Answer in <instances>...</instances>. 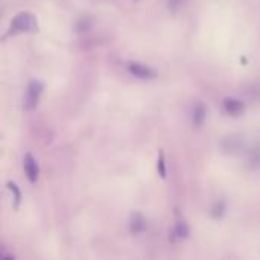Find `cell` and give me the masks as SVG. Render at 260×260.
Returning <instances> with one entry per match:
<instances>
[{"mask_svg":"<svg viewBox=\"0 0 260 260\" xmlns=\"http://www.w3.org/2000/svg\"><path fill=\"white\" fill-rule=\"evenodd\" d=\"M38 30V23L34 14L30 12H20L14 17L11 23V34L18 32H35Z\"/></svg>","mask_w":260,"mask_h":260,"instance_id":"6da1fadb","label":"cell"},{"mask_svg":"<svg viewBox=\"0 0 260 260\" xmlns=\"http://www.w3.org/2000/svg\"><path fill=\"white\" fill-rule=\"evenodd\" d=\"M43 90H44V84L41 81H32L27 85V93H26V99H24V108L27 111L37 108L40 98L43 94Z\"/></svg>","mask_w":260,"mask_h":260,"instance_id":"7a4b0ae2","label":"cell"},{"mask_svg":"<svg viewBox=\"0 0 260 260\" xmlns=\"http://www.w3.org/2000/svg\"><path fill=\"white\" fill-rule=\"evenodd\" d=\"M128 72L133 76L139 78V79H152V78L157 76V73H155V70L152 67H149V66L143 64V62H139V61L129 62L128 64Z\"/></svg>","mask_w":260,"mask_h":260,"instance_id":"3957f363","label":"cell"},{"mask_svg":"<svg viewBox=\"0 0 260 260\" xmlns=\"http://www.w3.org/2000/svg\"><path fill=\"white\" fill-rule=\"evenodd\" d=\"M23 166H24V172H26V177L30 183H37L38 180V175H40V168H38V163L37 160L32 157V154H26L24 158H23Z\"/></svg>","mask_w":260,"mask_h":260,"instance_id":"277c9868","label":"cell"},{"mask_svg":"<svg viewBox=\"0 0 260 260\" xmlns=\"http://www.w3.org/2000/svg\"><path fill=\"white\" fill-rule=\"evenodd\" d=\"M222 107H224L225 113L230 116H241L245 110L244 102L238 98H225L222 101Z\"/></svg>","mask_w":260,"mask_h":260,"instance_id":"5b68a950","label":"cell"},{"mask_svg":"<svg viewBox=\"0 0 260 260\" xmlns=\"http://www.w3.org/2000/svg\"><path fill=\"white\" fill-rule=\"evenodd\" d=\"M129 230L133 235H140L146 230V221L140 213H133L129 219Z\"/></svg>","mask_w":260,"mask_h":260,"instance_id":"8992f818","label":"cell"},{"mask_svg":"<svg viewBox=\"0 0 260 260\" xmlns=\"http://www.w3.org/2000/svg\"><path fill=\"white\" fill-rule=\"evenodd\" d=\"M244 140H242V137H238V136H232V137H227L225 140H224V143H222V146H224V149L227 151V152H238V151H241L242 148H244Z\"/></svg>","mask_w":260,"mask_h":260,"instance_id":"52a82bcc","label":"cell"},{"mask_svg":"<svg viewBox=\"0 0 260 260\" xmlns=\"http://www.w3.org/2000/svg\"><path fill=\"white\" fill-rule=\"evenodd\" d=\"M206 117H207V108L204 107V104H197L195 108H193V113H192V122L195 126H203V123L206 122Z\"/></svg>","mask_w":260,"mask_h":260,"instance_id":"ba28073f","label":"cell"},{"mask_svg":"<svg viewBox=\"0 0 260 260\" xmlns=\"http://www.w3.org/2000/svg\"><path fill=\"white\" fill-rule=\"evenodd\" d=\"M225 210H227L225 203H224V201H218V203L213 204V207H212V210H210V216H212L213 219H219V218H222V216L225 215Z\"/></svg>","mask_w":260,"mask_h":260,"instance_id":"9c48e42d","label":"cell"},{"mask_svg":"<svg viewBox=\"0 0 260 260\" xmlns=\"http://www.w3.org/2000/svg\"><path fill=\"white\" fill-rule=\"evenodd\" d=\"M8 189H9V192L14 195V207H15V209H18L20 201H21V192H20L18 186H17L15 183L9 181V183H8Z\"/></svg>","mask_w":260,"mask_h":260,"instance_id":"30bf717a","label":"cell"},{"mask_svg":"<svg viewBox=\"0 0 260 260\" xmlns=\"http://www.w3.org/2000/svg\"><path fill=\"white\" fill-rule=\"evenodd\" d=\"M175 235L178 236V238H187L189 235H190V229H189V225L186 224V222H178L177 224V227H175Z\"/></svg>","mask_w":260,"mask_h":260,"instance_id":"8fae6325","label":"cell"},{"mask_svg":"<svg viewBox=\"0 0 260 260\" xmlns=\"http://www.w3.org/2000/svg\"><path fill=\"white\" fill-rule=\"evenodd\" d=\"M157 171H158L161 178H166V163H165L163 151H160V155H158V160H157Z\"/></svg>","mask_w":260,"mask_h":260,"instance_id":"7c38bea8","label":"cell"},{"mask_svg":"<svg viewBox=\"0 0 260 260\" xmlns=\"http://www.w3.org/2000/svg\"><path fill=\"white\" fill-rule=\"evenodd\" d=\"M251 163L253 165H260V148L254 149V152L251 155Z\"/></svg>","mask_w":260,"mask_h":260,"instance_id":"4fadbf2b","label":"cell"}]
</instances>
